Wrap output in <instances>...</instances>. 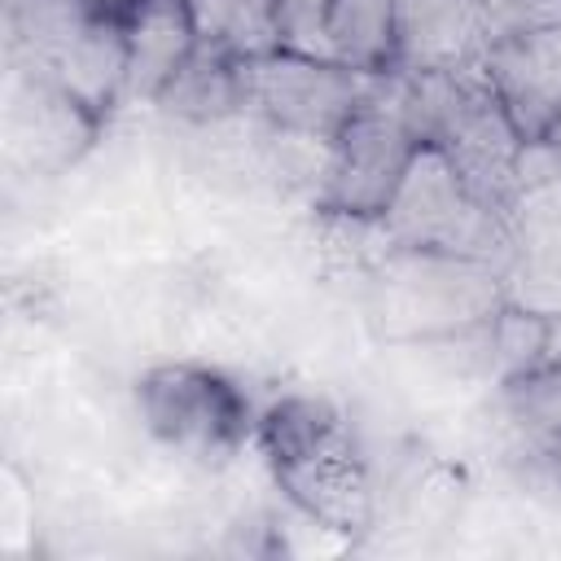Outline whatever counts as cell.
<instances>
[{
    "mask_svg": "<svg viewBox=\"0 0 561 561\" xmlns=\"http://www.w3.org/2000/svg\"><path fill=\"white\" fill-rule=\"evenodd\" d=\"M543 140H548V145H557V149H561V114H557V123H552V131H548V136H543Z\"/></svg>",
    "mask_w": 561,
    "mask_h": 561,
    "instance_id": "cell-19",
    "label": "cell"
},
{
    "mask_svg": "<svg viewBox=\"0 0 561 561\" xmlns=\"http://www.w3.org/2000/svg\"><path fill=\"white\" fill-rule=\"evenodd\" d=\"M381 228L390 245H403V250L465 254V259H486L500 267L513 254V219L473 202V193L460 184L451 162L430 145L412 153L381 215Z\"/></svg>",
    "mask_w": 561,
    "mask_h": 561,
    "instance_id": "cell-5",
    "label": "cell"
},
{
    "mask_svg": "<svg viewBox=\"0 0 561 561\" xmlns=\"http://www.w3.org/2000/svg\"><path fill=\"white\" fill-rule=\"evenodd\" d=\"M9 145L31 171H61L70 167L101 131V118L79 105L66 88L35 70H18V88L9 101Z\"/></svg>",
    "mask_w": 561,
    "mask_h": 561,
    "instance_id": "cell-10",
    "label": "cell"
},
{
    "mask_svg": "<svg viewBox=\"0 0 561 561\" xmlns=\"http://www.w3.org/2000/svg\"><path fill=\"white\" fill-rule=\"evenodd\" d=\"M136 412L167 451L193 465H228L259 425L237 377L188 359L145 368L136 377Z\"/></svg>",
    "mask_w": 561,
    "mask_h": 561,
    "instance_id": "cell-4",
    "label": "cell"
},
{
    "mask_svg": "<svg viewBox=\"0 0 561 561\" xmlns=\"http://www.w3.org/2000/svg\"><path fill=\"white\" fill-rule=\"evenodd\" d=\"M329 57L359 75L394 70V0H333Z\"/></svg>",
    "mask_w": 561,
    "mask_h": 561,
    "instance_id": "cell-14",
    "label": "cell"
},
{
    "mask_svg": "<svg viewBox=\"0 0 561 561\" xmlns=\"http://www.w3.org/2000/svg\"><path fill=\"white\" fill-rule=\"evenodd\" d=\"M491 408L513 460L539 465L561 456V359H543L495 381Z\"/></svg>",
    "mask_w": 561,
    "mask_h": 561,
    "instance_id": "cell-12",
    "label": "cell"
},
{
    "mask_svg": "<svg viewBox=\"0 0 561 561\" xmlns=\"http://www.w3.org/2000/svg\"><path fill=\"white\" fill-rule=\"evenodd\" d=\"M245 114H259L280 136L333 140L342 123L368 101L377 75H359L333 57L272 48L241 61Z\"/></svg>",
    "mask_w": 561,
    "mask_h": 561,
    "instance_id": "cell-7",
    "label": "cell"
},
{
    "mask_svg": "<svg viewBox=\"0 0 561 561\" xmlns=\"http://www.w3.org/2000/svg\"><path fill=\"white\" fill-rule=\"evenodd\" d=\"M482 75L517 136L543 140L561 114V26L495 35Z\"/></svg>",
    "mask_w": 561,
    "mask_h": 561,
    "instance_id": "cell-8",
    "label": "cell"
},
{
    "mask_svg": "<svg viewBox=\"0 0 561 561\" xmlns=\"http://www.w3.org/2000/svg\"><path fill=\"white\" fill-rule=\"evenodd\" d=\"M153 105H158V114L180 118V123H197V127L228 123V118L245 114L241 61L210 48V44H197L193 57L175 70V79L158 92Z\"/></svg>",
    "mask_w": 561,
    "mask_h": 561,
    "instance_id": "cell-13",
    "label": "cell"
},
{
    "mask_svg": "<svg viewBox=\"0 0 561 561\" xmlns=\"http://www.w3.org/2000/svg\"><path fill=\"white\" fill-rule=\"evenodd\" d=\"M500 35L561 26V0H478Z\"/></svg>",
    "mask_w": 561,
    "mask_h": 561,
    "instance_id": "cell-17",
    "label": "cell"
},
{
    "mask_svg": "<svg viewBox=\"0 0 561 561\" xmlns=\"http://www.w3.org/2000/svg\"><path fill=\"white\" fill-rule=\"evenodd\" d=\"M83 4H101V9H118L123 0H83Z\"/></svg>",
    "mask_w": 561,
    "mask_h": 561,
    "instance_id": "cell-20",
    "label": "cell"
},
{
    "mask_svg": "<svg viewBox=\"0 0 561 561\" xmlns=\"http://www.w3.org/2000/svg\"><path fill=\"white\" fill-rule=\"evenodd\" d=\"M9 35L26 70L66 88L101 123L127 96L118 9L83 0H9Z\"/></svg>",
    "mask_w": 561,
    "mask_h": 561,
    "instance_id": "cell-3",
    "label": "cell"
},
{
    "mask_svg": "<svg viewBox=\"0 0 561 561\" xmlns=\"http://www.w3.org/2000/svg\"><path fill=\"white\" fill-rule=\"evenodd\" d=\"M539 465H543V469H548V473L561 482V456H552V460H539Z\"/></svg>",
    "mask_w": 561,
    "mask_h": 561,
    "instance_id": "cell-18",
    "label": "cell"
},
{
    "mask_svg": "<svg viewBox=\"0 0 561 561\" xmlns=\"http://www.w3.org/2000/svg\"><path fill=\"white\" fill-rule=\"evenodd\" d=\"M495 26L478 0H394V70H482Z\"/></svg>",
    "mask_w": 561,
    "mask_h": 561,
    "instance_id": "cell-9",
    "label": "cell"
},
{
    "mask_svg": "<svg viewBox=\"0 0 561 561\" xmlns=\"http://www.w3.org/2000/svg\"><path fill=\"white\" fill-rule=\"evenodd\" d=\"M368 280L373 320L390 342H443L482 329L508 302L500 263L438 250L390 245Z\"/></svg>",
    "mask_w": 561,
    "mask_h": 561,
    "instance_id": "cell-2",
    "label": "cell"
},
{
    "mask_svg": "<svg viewBox=\"0 0 561 561\" xmlns=\"http://www.w3.org/2000/svg\"><path fill=\"white\" fill-rule=\"evenodd\" d=\"M188 13L197 26V44H210L237 61L280 48L272 0H188Z\"/></svg>",
    "mask_w": 561,
    "mask_h": 561,
    "instance_id": "cell-15",
    "label": "cell"
},
{
    "mask_svg": "<svg viewBox=\"0 0 561 561\" xmlns=\"http://www.w3.org/2000/svg\"><path fill=\"white\" fill-rule=\"evenodd\" d=\"M329 9L333 0H272L276 44L289 53L329 57Z\"/></svg>",
    "mask_w": 561,
    "mask_h": 561,
    "instance_id": "cell-16",
    "label": "cell"
},
{
    "mask_svg": "<svg viewBox=\"0 0 561 561\" xmlns=\"http://www.w3.org/2000/svg\"><path fill=\"white\" fill-rule=\"evenodd\" d=\"M416 149H421L416 136L408 131L403 114L394 110L390 70H386V75H377L368 101L329 140L316 210L320 215L381 219Z\"/></svg>",
    "mask_w": 561,
    "mask_h": 561,
    "instance_id": "cell-6",
    "label": "cell"
},
{
    "mask_svg": "<svg viewBox=\"0 0 561 561\" xmlns=\"http://www.w3.org/2000/svg\"><path fill=\"white\" fill-rule=\"evenodd\" d=\"M118 26L127 44V96L153 105L197 48L188 0H123Z\"/></svg>",
    "mask_w": 561,
    "mask_h": 561,
    "instance_id": "cell-11",
    "label": "cell"
},
{
    "mask_svg": "<svg viewBox=\"0 0 561 561\" xmlns=\"http://www.w3.org/2000/svg\"><path fill=\"white\" fill-rule=\"evenodd\" d=\"M254 443L280 495L320 530L359 539L373 526V473L342 408L311 390H289L259 412Z\"/></svg>",
    "mask_w": 561,
    "mask_h": 561,
    "instance_id": "cell-1",
    "label": "cell"
}]
</instances>
